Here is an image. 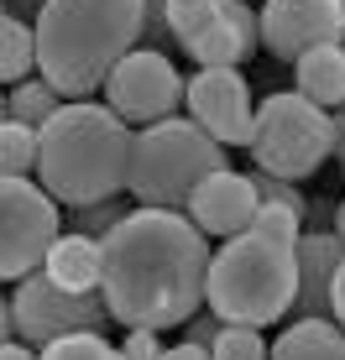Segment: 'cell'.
I'll use <instances>...</instances> for the list:
<instances>
[{
  "mask_svg": "<svg viewBox=\"0 0 345 360\" xmlns=\"http://www.w3.org/2000/svg\"><path fill=\"white\" fill-rule=\"evenodd\" d=\"M209 235L183 209H131L105 235V303L126 329H183L209 308Z\"/></svg>",
  "mask_w": 345,
  "mask_h": 360,
  "instance_id": "1",
  "label": "cell"
},
{
  "mask_svg": "<svg viewBox=\"0 0 345 360\" xmlns=\"http://www.w3.org/2000/svg\"><path fill=\"white\" fill-rule=\"evenodd\" d=\"M146 0H47L37 16V68L68 99L105 94L110 73L142 47Z\"/></svg>",
  "mask_w": 345,
  "mask_h": 360,
  "instance_id": "2",
  "label": "cell"
},
{
  "mask_svg": "<svg viewBox=\"0 0 345 360\" xmlns=\"http://www.w3.org/2000/svg\"><path fill=\"white\" fill-rule=\"evenodd\" d=\"M131 146H137V131L110 105L73 99V105L58 110V120L42 126V167H37V183L63 209L120 198L126 183H131Z\"/></svg>",
  "mask_w": 345,
  "mask_h": 360,
  "instance_id": "3",
  "label": "cell"
},
{
  "mask_svg": "<svg viewBox=\"0 0 345 360\" xmlns=\"http://www.w3.org/2000/svg\"><path fill=\"white\" fill-rule=\"evenodd\" d=\"M299 245L267 240V235L246 230L225 240L209 262V308L225 324L267 329L282 324L299 303Z\"/></svg>",
  "mask_w": 345,
  "mask_h": 360,
  "instance_id": "4",
  "label": "cell"
},
{
  "mask_svg": "<svg viewBox=\"0 0 345 360\" xmlns=\"http://www.w3.org/2000/svg\"><path fill=\"white\" fill-rule=\"evenodd\" d=\"M220 167H230L225 146L194 115H168V120H157V126L137 131L126 193L137 198V209H189V198L199 193V183Z\"/></svg>",
  "mask_w": 345,
  "mask_h": 360,
  "instance_id": "5",
  "label": "cell"
},
{
  "mask_svg": "<svg viewBox=\"0 0 345 360\" xmlns=\"http://www.w3.org/2000/svg\"><path fill=\"white\" fill-rule=\"evenodd\" d=\"M325 157H335V136H330V110H319L314 99L299 89H277L256 105V131H251V162L256 172L303 183L325 167Z\"/></svg>",
  "mask_w": 345,
  "mask_h": 360,
  "instance_id": "6",
  "label": "cell"
},
{
  "mask_svg": "<svg viewBox=\"0 0 345 360\" xmlns=\"http://www.w3.org/2000/svg\"><path fill=\"white\" fill-rule=\"evenodd\" d=\"M63 214L68 209L58 204L42 183L6 178V188H0V277H6L11 288L47 266L53 245L68 235Z\"/></svg>",
  "mask_w": 345,
  "mask_h": 360,
  "instance_id": "7",
  "label": "cell"
},
{
  "mask_svg": "<svg viewBox=\"0 0 345 360\" xmlns=\"http://www.w3.org/2000/svg\"><path fill=\"white\" fill-rule=\"evenodd\" d=\"M11 308L21 324V345H32V350H47L53 340H68V334H105L110 324L105 292H68L47 271H32L27 282H16Z\"/></svg>",
  "mask_w": 345,
  "mask_h": 360,
  "instance_id": "8",
  "label": "cell"
},
{
  "mask_svg": "<svg viewBox=\"0 0 345 360\" xmlns=\"http://www.w3.org/2000/svg\"><path fill=\"white\" fill-rule=\"evenodd\" d=\"M105 105L115 110L126 126H157V120L178 115V105H189V79L172 68L168 53H137L126 58L105 84Z\"/></svg>",
  "mask_w": 345,
  "mask_h": 360,
  "instance_id": "9",
  "label": "cell"
},
{
  "mask_svg": "<svg viewBox=\"0 0 345 360\" xmlns=\"http://www.w3.org/2000/svg\"><path fill=\"white\" fill-rule=\"evenodd\" d=\"M345 42V0H262V47L277 63H299L314 47Z\"/></svg>",
  "mask_w": 345,
  "mask_h": 360,
  "instance_id": "10",
  "label": "cell"
},
{
  "mask_svg": "<svg viewBox=\"0 0 345 360\" xmlns=\"http://www.w3.org/2000/svg\"><path fill=\"white\" fill-rule=\"evenodd\" d=\"M189 115L215 136L220 146H251L256 105L241 68H199L189 79Z\"/></svg>",
  "mask_w": 345,
  "mask_h": 360,
  "instance_id": "11",
  "label": "cell"
},
{
  "mask_svg": "<svg viewBox=\"0 0 345 360\" xmlns=\"http://www.w3.org/2000/svg\"><path fill=\"white\" fill-rule=\"evenodd\" d=\"M256 209H262V193H256L251 172L220 167L199 183V193L189 198L183 214H189L209 240H236V235H246L256 225Z\"/></svg>",
  "mask_w": 345,
  "mask_h": 360,
  "instance_id": "12",
  "label": "cell"
},
{
  "mask_svg": "<svg viewBox=\"0 0 345 360\" xmlns=\"http://www.w3.org/2000/svg\"><path fill=\"white\" fill-rule=\"evenodd\" d=\"M345 266V235L340 230H303L299 240V303L293 319H335V282Z\"/></svg>",
  "mask_w": 345,
  "mask_h": 360,
  "instance_id": "13",
  "label": "cell"
},
{
  "mask_svg": "<svg viewBox=\"0 0 345 360\" xmlns=\"http://www.w3.org/2000/svg\"><path fill=\"white\" fill-rule=\"evenodd\" d=\"M42 271L58 282V288H68V292H100L105 288V240L68 230L63 240L53 245V256H47Z\"/></svg>",
  "mask_w": 345,
  "mask_h": 360,
  "instance_id": "14",
  "label": "cell"
},
{
  "mask_svg": "<svg viewBox=\"0 0 345 360\" xmlns=\"http://www.w3.org/2000/svg\"><path fill=\"white\" fill-rule=\"evenodd\" d=\"M272 360H345V324L340 319H288L272 340Z\"/></svg>",
  "mask_w": 345,
  "mask_h": 360,
  "instance_id": "15",
  "label": "cell"
},
{
  "mask_svg": "<svg viewBox=\"0 0 345 360\" xmlns=\"http://www.w3.org/2000/svg\"><path fill=\"white\" fill-rule=\"evenodd\" d=\"M293 89L303 99H314L319 110H340L345 105V42L314 47L309 58H299L293 63Z\"/></svg>",
  "mask_w": 345,
  "mask_h": 360,
  "instance_id": "16",
  "label": "cell"
},
{
  "mask_svg": "<svg viewBox=\"0 0 345 360\" xmlns=\"http://www.w3.org/2000/svg\"><path fill=\"white\" fill-rule=\"evenodd\" d=\"M183 53H189L199 68H241V63H251L256 42H246L241 27L225 16L220 27H209V32L194 37V42H183Z\"/></svg>",
  "mask_w": 345,
  "mask_h": 360,
  "instance_id": "17",
  "label": "cell"
},
{
  "mask_svg": "<svg viewBox=\"0 0 345 360\" xmlns=\"http://www.w3.org/2000/svg\"><path fill=\"white\" fill-rule=\"evenodd\" d=\"M63 105H68V99L58 94L42 73H32L27 84H11V94H6V120H21V126H37V131H42L47 120H58V110H63Z\"/></svg>",
  "mask_w": 345,
  "mask_h": 360,
  "instance_id": "18",
  "label": "cell"
},
{
  "mask_svg": "<svg viewBox=\"0 0 345 360\" xmlns=\"http://www.w3.org/2000/svg\"><path fill=\"white\" fill-rule=\"evenodd\" d=\"M37 68V21H16L6 16V27H0V79L6 84H27Z\"/></svg>",
  "mask_w": 345,
  "mask_h": 360,
  "instance_id": "19",
  "label": "cell"
},
{
  "mask_svg": "<svg viewBox=\"0 0 345 360\" xmlns=\"http://www.w3.org/2000/svg\"><path fill=\"white\" fill-rule=\"evenodd\" d=\"M0 167H6V178H32L42 167V131L6 120L0 126Z\"/></svg>",
  "mask_w": 345,
  "mask_h": 360,
  "instance_id": "20",
  "label": "cell"
},
{
  "mask_svg": "<svg viewBox=\"0 0 345 360\" xmlns=\"http://www.w3.org/2000/svg\"><path fill=\"white\" fill-rule=\"evenodd\" d=\"M163 6H168V27H172V42L178 47L225 21V0H163Z\"/></svg>",
  "mask_w": 345,
  "mask_h": 360,
  "instance_id": "21",
  "label": "cell"
},
{
  "mask_svg": "<svg viewBox=\"0 0 345 360\" xmlns=\"http://www.w3.org/2000/svg\"><path fill=\"white\" fill-rule=\"evenodd\" d=\"M215 360H272V345L262 340V329H246V324H225V334L215 340Z\"/></svg>",
  "mask_w": 345,
  "mask_h": 360,
  "instance_id": "22",
  "label": "cell"
},
{
  "mask_svg": "<svg viewBox=\"0 0 345 360\" xmlns=\"http://www.w3.org/2000/svg\"><path fill=\"white\" fill-rule=\"evenodd\" d=\"M126 214H131V209L120 204V198H105V204H84V209H68V230L94 235V240H105V235L115 230Z\"/></svg>",
  "mask_w": 345,
  "mask_h": 360,
  "instance_id": "23",
  "label": "cell"
},
{
  "mask_svg": "<svg viewBox=\"0 0 345 360\" xmlns=\"http://www.w3.org/2000/svg\"><path fill=\"white\" fill-rule=\"evenodd\" d=\"M42 360H126L105 334H68V340H53L42 350Z\"/></svg>",
  "mask_w": 345,
  "mask_h": 360,
  "instance_id": "24",
  "label": "cell"
},
{
  "mask_svg": "<svg viewBox=\"0 0 345 360\" xmlns=\"http://www.w3.org/2000/svg\"><path fill=\"white\" fill-rule=\"evenodd\" d=\"M256 235H267V240H282V245H299L303 240V214L288 204H262L256 209Z\"/></svg>",
  "mask_w": 345,
  "mask_h": 360,
  "instance_id": "25",
  "label": "cell"
},
{
  "mask_svg": "<svg viewBox=\"0 0 345 360\" xmlns=\"http://www.w3.org/2000/svg\"><path fill=\"white\" fill-rule=\"evenodd\" d=\"M251 183H256V193H262V204H288V209H299L303 219L314 214V209H309V198L299 193V183H288V178H272V172H251Z\"/></svg>",
  "mask_w": 345,
  "mask_h": 360,
  "instance_id": "26",
  "label": "cell"
},
{
  "mask_svg": "<svg viewBox=\"0 0 345 360\" xmlns=\"http://www.w3.org/2000/svg\"><path fill=\"white\" fill-rule=\"evenodd\" d=\"M172 27H168V6L163 0H146V21H142V47L146 53H168Z\"/></svg>",
  "mask_w": 345,
  "mask_h": 360,
  "instance_id": "27",
  "label": "cell"
},
{
  "mask_svg": "<svg viewBox=\"0 0 345 360\" xmlns=\"http://www.w3.org/2000/svg\"><path fill=\"white\" fill-rule=\"evenodd\" d=\"M225 334V319L215 314V308H204V314H194L189 324H183V345H199V350H215V340Z\"/></svg>",
  "mask_w": 345,
  "mask_h": 360,
  "instance_id": "28",
  "label": "cell"
},
{
  "mask_svg": "<svg viewBox=\"0 0 345 360\" xmlns=\"http://www.w3.org/2000/svg\"><path fill=\"white\" fill-rule=\"evenodd\" d=\"M120 355L126 360H163L168 350H163V334L157 329H126L120 334Z\"/></svg>",
  "mask_w": 345,
  "mask_h": 360,
  "instance_id": "29",
  "label": "cell"
},
{
  "mask_svg": "<svg viewBox=\"0 0 345 360\" xmlns=\"http://www.w3.org/2000/svg\"><path fill=\"white\" fill-rule=\"evenodd\" d=\"M163 360H215V355L199 350V345H183V340H178V345H168V355H163Z\"/></svg>",
  "mask_w": 345,
  "mask_h": 360,
  "instance_id": "30",
  "label": "cell"
},
{
  "mask_svg": "<svg viewBox=\"0 0 345 360\" xmlns=\"http://www.w3.org/2000/svg\"><path fill=\"white\" fill-rule=\"evenodd\" d=\"M42 6H47V0H6V16H16V21H27V16H32V11H37V16H42Z\"/></svg>",
  "mask_w": 345,
  "mask_h": 360,
  "instance_id": "31",
  "label": "cell"
},
{
  "mask_svg": "<svg viewBox=\"0 0 345 360\" xmlns=\"http://www.w3.org/2000/svg\"><path fill=\"white\" fill-rule=\"evenodd\" d=\"M330 136H335V157H345V105L330 110Z\"/></svg>",
  "mask_w": 345,
  "mask_h": 360,
  "instance_id": "32",
  "label": "cell"
},
{
  "mask_svg": "<svg viewBox=\"0 0 345 360\" xmlns=\"http://www.w3.org/2000/svg\"><path fill=\"white\" fill-rule=\"evenodd\" d=\"M0 360H42V350H32V345H6Z\"/></svg>",
  "mask_w": 345,
  "mask_h": 360,
  "instance_id": "33",
  "label": "cell"
},
{
  "mask_svg": "<svg viewBox=\"0 0 345 360\" xmlns=\"http://www.w3.org/2000/svg\"><path fill=\"white\" fill-rule=\"evenodd\" d=\"M335 319L345 324V266H340V282H335Z\"/></svg>",
  "mask_w": 345,
  "mask_h": 360,
  "instance_id": "34",
  "label": "cell"
},
{
  "mask_svg": "<svg viewBox=\"0 0 345 360\" xmlns=\"http://www.w3.org/2000/svg\"><path fill=\"white\" fill-rule=\"evenodd\" d=\"M335 230L345 235V198H340V204H335Z\"/></svg>",
  "mask_w": 345,
  "mask_h": 360,
  "instance_id": "35",
  "label": "cell"
},
{
  "mask_svg": "<svg viewBox=\"0 0 345 360\" xmlns=\"http://www.w3.org/2000/svg\"><path fill=\"white\" fill-rule=\"evenodd\" d=\"M340 167H345V157H340Z\"/></svg>",
  "mask_w": 345,
  "mask_h": 360,
  "instance_id": "36",
  "label": "cell"
}]
</instances>
